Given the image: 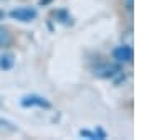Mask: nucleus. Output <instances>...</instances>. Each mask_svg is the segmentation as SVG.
<instances>
[{
  "mask_svg": "<svg viewBox=\"0 0 149 140\" xmlns=\"http://www.w3.org/2000/svg\"><path fill=\"white\" fill-rule=\"evenodd\" d=\"M13 66V58L12 56H0V68L2 69H10Z\"/></svg>",
  "mask_w": 149,
  "mask_h": 140,
  "instance_id": "obj_5",
  "label": "nucleus"
},
{
  "mask_svg": "<svg viewBox=\"0 0 149 140\" xmlns=\"http://www.w3.org/2000/svg\"><path fill=\"white\" fill-rule=\"evenodd\" d=\"M15 20L18 22H32L37 18V12L33 8H28V7H23V8H17V10H12L10 13Z\"/></svg>",
  "mask_w": 149,
  "mask_h": 140,
  "instance_id": "obj_3",
  "label": "nucleus"
},
{
  "mask_svg": "<svg viewBox=\"0 0 149 140\" xmlns=\"http://www.w3.org/2000/svg\"><path fill=\"white\" fill-rule=\"evenodd\" d=\"M3 16H5V13H3V12L0 10V20H3Z\"/></svg>",
  "mask_w": 149,
  "mask_h": 140,
  "instance_id": "obj_8",
  "label": "nucleus"
},
{
  "mask_svg": "<svg viewBox=\"0 0 149 140\" xmlns=\"http://www.w3.org/2000/svg\"><path fill=\"white\" fill-rule=\"evenodd\" d=\"M12 33L8 32V28H3L0 27V48H7V46H10L12 43Z\"/></svg>",
  "mask_w": 149,
  "mask_h": 140,
  "instance_id": "obj_4",
  "label": "nucleus"
},
{
  "mask_svg": "<svg viewBox=\"0 0 149 140\" xmlns=\"http://www.w3.org/2000/svg\"><path fill=\"white\" fill-rule=\"evenodd\" d=\"M113 58L116 59L118 63H131L133 61V49L128 45H121L113 51Z\"/></svg>",
  "mask_w": 149,
  "mask_h": 140,
  "instance_id": "obj_1",
  "label": "nucleus"
},
{
  "mask_svg": "<svg viewBox=\"0 0 149 140\" xmlns=\"http://www.w3.org/2000/svg\"><path fill=\"white\" fill-rule=\"evenodd\" d=\"M126 8H128V10L133 8V0H126Z\"/></svg>",
  "mask_w": 149,
  "mask_h": 140,
  "instance_id": "obj_7",
  "label": "nucleus"
},
{
  "mask_svg": "<svg viewBox=\"0 0 149 140\" xmlns=\"http://www.w3.org/2000/svg\"><path fill=\"white\" fill-rule=\"evenodd\" d=\"M22 106L23 107H45L48 109L50 107V102H48L45 97L42 96H37V94H32V96H25L22 99Z\"/></svg>",
  "mask_w": 149,
  "mask_h": 140,
  "instance_id": "obj_2",
  "label": "nucleus"
},
{
  "mask_svg": "<svg viewBox=\"0 0 149 140\" xmlns=\"http://www.w3.org/2000/svg\"><path fill=\"white\" fill-rule=\"evenodd\" d=\"M0 127H3V129H8V130H15V127L10 124V122H7V120H3V119H0Z\"/></svg>",
  "mask_w": 149,
  "mask_h": 140,
  "instance_id": "obj_6",
  "label": "nucleus"
}]
</instances>
